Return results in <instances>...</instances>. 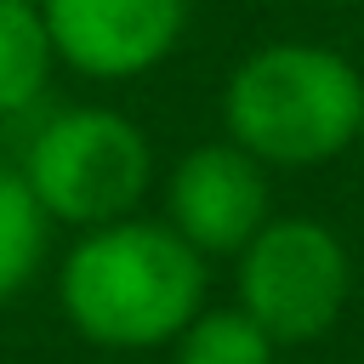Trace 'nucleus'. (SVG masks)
<instances>
[{
	"instance_id": "1",
	"label": "nucleus",
	"mask_w": 364,
	"mask_h": 364,
	"mask_svg": "<svg viewBox=\"0 0 364 364\" xmlns=\"http://www.w3.org/2000/svg\"><path fill=\"white\" fill-rule=\"evenodd\" d=\"M205 256L182 233H171L165 216L85 228L57 267L63 318L85 341L119 353L171 347L205 307Z\"/></svg>"
},
{
	"instance_id": "2",
	"label": "nucleus",
	"mask_w": 364,
	"mask_h": 364,
	"mask_svg": "<svg viewBox=\"0 0 364 364\" xmlns=\"http://www.w3.org/2000/svg\"><path fill=\"white\" fill-rule=\"evenodd\" d=\"M364 74L318 40H267L222 85V136L267 171H318L358 142Z\"/></svg>"
},
{
	"instance_id": "3",
	"label": "nucleus",
	"mask_w": 364,
	"mask_h": 364,
	"mask_svg": "<svg viewBox=\"0 0 364 364\" xmlns=\"http://www.w3.org/2000/svg\"><path fill=\"white\" fill-rule=\"evenodd\" d=\"M17 171L34 205L46 210V222L85 233L136 216V205L154 188V142L131 114L102 102H74L34 125Z\"/></svg>"
},
{
	"instance_id": "4",
	"label": "nucleus",
	"mask_w": 364,
	"mask_h": 364,
	"mask_svg": "<svg viewBox=\"0 0 364 364\" xmlns=\"http://www.w3.org/2000/svg\"><path fill=\"white\" fill-rule=\"evenodd\" d=\"M233 307H245L279 347H307L336 330L353 296V256L318 216H267L233 256Z\"/></svg>"
},
{
	"instance_id": "5",
	"label": "nucleus",
	"mask_w": 364,
	"mask_h": 364,
	"mask_svg": "<svg viewBox=\"0 0 364 364\" xmlns=\"http://www.w3.org/2000/svg\"><path fill=\"white\" fill-rule=\"evenodd\" d=\"M193 0H40L57 68L97 85L154 74L188 34Z\"/></svg>"
},
{
	"instance_id": "6",
	"label": "nucleus",
	"mask_w": 364,
	"mask_h": 364,
	"mask_svg": "<svg viewBox=\"0 0 364 364\" xmlns=\"http://www.w3.org/2000/svg\"><path fill=\"white\" fill-rule=\"evenodd\" d=\"M273 216L267 165H256L228 136L188 148L165 171V228L182 233L205 262L239 256Z\"/></svg>"
},
{
	"instance_id": "7",
	"label": "nucleus",
	"mask_w": 364,
	"mask_h": 364,
	"mask_svg": "<svg viewBox=\"0 0 364 364\" xmlns=\"http://www.w3.org/2000/svg\"><path fill=\"white\" fill-rule=\"evenodd\" d=\"M57 74L40 0H0V119L28 114Z\"/></svg>"
},
{
	"instance_id": "8",
	"label": "nucleus",
	"mask_w": 364,
	"mask_h": 364,
	"mask_svg": "<svg viewBox=\"0 0 364 364\" xmlns=\"http://www.w3.org/2000/svg\"><path fill=\"white\" fill-rule=\"evenodd\" d=\"M46 228L51 222L34 205L23 171L0 159V301H11L17 290L34 284V273L46 262Z\"/></svg>"
},
{
	"instance_id": "9",
	"label": "nucleus",
	"mask_w": 364,
	"mask_h": 364,
	"mask_svg": "<svg viewBox=\"0 0 364 364\" xmlns=\"http://www.w3.org/2000/svg\"><path fill=\"white\" fill-rule=\"evenodd\" d=\"M279 341L245 307H199L171 341V364H273Z\"/></svg>"
},
{
	"instance_id": "10",
	"label": "nucleus",
	"mask_w": 364,
	"mask_h": 364,
	"mask_svg": "<svg viewBox=\"0 0 364 364\" xmlns=\"http://www.w3.org/2000/svg\"><path fill=\"white\" fill-rule=\"evenodd\" d=\"M358 142H364V119H358Z\"/></svg>"
},
{
	"instance_id": "11",
	"label": "nucleus",
	"mask_w": 364,
	"mask_h": 364,
	"mask_svg": "<svg viewBox=\"0 0 364 364\" xmlns=\"http://www.w3.org/2000/svg\"><path fill=\"white\" fill-rule=\"evenodd\" d=\"M347 364H364V358H347Z\"/></svg>"
},
{
	"instance_id": "12",
	"label": "nucleus",
	"mask_w": 364,
	"mask_h": 364,
	"mask_svg": "<svg viewBox=\"0 0 364 364\" xmlns=\"http://www.w3.org/2000/svg\"><path fill=\"white\" fill-rule=\"evenodd\" d=\"M353 6H364V0H353Z\"/></svg>"
}]
</instances>
